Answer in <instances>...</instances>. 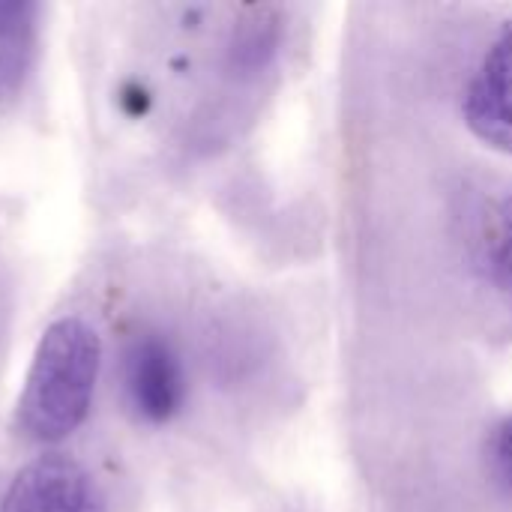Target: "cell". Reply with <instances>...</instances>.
<instances>
[{"mask_svg":"<svg viewBox=\"0 0 512 512\" xmlns=\"http://www.w3.org/2000/svg\"><path fill=\"white\" fill-rule=\"evenodd\" d=\"M102 369V339L78 315H63L36 342L15 408L18 435L39 447L69 441L90 417Z\"/></svg>","mask_w":512,"mask_h":512,"instance_id":"1","label":"cell"},{"mask_svg":"<svg viewBox=\"0 0 512 512\" xmlns=\"http://www.w3.org/2000/svg\"><path fill=\"white\" fill-rule=\"evenodd\" d=\"M126 411L147 426L171 423L186 405V369L174 342L159 330L135 333L120 351Z\"/></svg>","mask_w":512,"mask_h":512,"instance_id":"2","label":"cell"},{"mask_svg":"<svg viewBox=\"0 0 512 512\" xmlns=\"http://www.w3.org/2000/svg\"><path fill=\"white\" fill-rule=\"evenodd\" d=\"M0 512H108V495L81 462L45 453L15 471Z\"/></svg>","mask_w":512,"mask_h":512,"instance_id":"3","label":"cell"},{"mask_svg":"<svg viewBox=\"0 0 512 512\" xmlns=\"http://www.w3.org/2000/svg\"><path fill=\"white\" fill-rule=\"evenodd\" d=\"M468 126L492 147L512 150V21L501 27L465 93Z\"/></svg>","mask_w":512,"mask_h":512,"instance_id":"4","label":"cell"},{"mask_svg":"<svg viewBox=\"0 0 512 512\" xmlns=\"http://www.w3.org/2000/svg\"><path fill=\"white\" fill-rule=\"evenodd\" d=\"M39 6L30 0H0V108L12 105L36 63Z\"/></svg>","mask_w":512,"mask_h":512,"instance_id":"5","label":"cell"},{"mask_svg":"<svg viewBox=\"0 0 512 512\" xmlns=\"http://www.w3.org/2000/svg\"><path fill=\"white\" fill-rule=\"evenodd\" d=\"M279 42V24L273 15H252L249 21L240 24L231 42V63L237 69H258L264 66Z\"/></svg>","mask_w":512,"mask_h":512,"instance_id":"6","label":"cell"},{"mask_svg":"<svg viewBox=\"0 0 512 512\" xmlns=\"http://www.w3.org/2000/svg\"><path fill=\"white\" fill-rule=\"evenodd\" d=\"M495 267L501 279L512 288V198L504 201L495 225Z\"/></svg>","mask_w":512,"mask_h":512,"instance_id":"7","label":"cell"},{"mask_svg":"<svg viewBox=\"0 0 512 512\" xmlns=\"http://www.w3.org/2000/svg\"><path fill=\"white\" fill-rule=\"evenodd\" d=\"M492 462H495V471L498 477L512 489V417L504 420L495 432V441H492Z\"/></svg>","mask_w":512,"mask_h":512,"instance_id":"8","label":"cell"}]
</instances>
